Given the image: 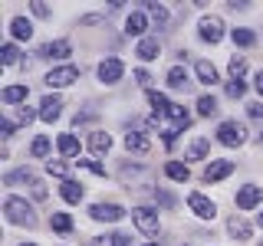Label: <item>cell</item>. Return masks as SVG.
<instances>
[{
  "label": "cell",
  "mask_w": 263,
  "mask_h": 246,
  "mask_svg": "<svg viewBox=\"0 0 263 246\" xmlns=\"http://www.w3.org/2000/svg\"><path fill=\"white\" fill-rule=\"evenodd\" d=\"M191 112L184 109V105H175V109H171V115H168V125H161V141H164V148H175L178 145V135L184 128H191Z\"/></svg>",
  "instance_id": "6da1fadb"
},
{
  "label": "cell",
  "mask_w": 263,
  "mask_h": 246,
  "mask_svg": "<svg viewBox=\"0 0 263 246\" xmlns=\"http://www.w3.org/2000/svg\"><path fill=\"white\" fill-rule=\"evenodd\" d=\"M4 217L10 220L13 227H36V213H33V207L27 203V197H16V194H10L4 200Z\"/></svg>",
  "instance_id": "7a4b0ae2"
},
{
  "label": "cell",
  "mask_w": 263,
  "mask_h": 246,
  "mask_svg": "<svg viewBox=\"0 0 263 246\" xmlns=\"http://www.w3.org/2000/svg\"><path fill=\"white\" fill-rule=\"evenodd\" d=\"M217 138L220 145H227V148H240L247 141V128L240 125V121H220V128H217Z\"/></svg>",
  "instance_id": "3957f363"
},
{
  "label": "cell",
  "mask_w": 263,
  "mask_h": 246,
  "mask_svg": "<svg viewBox=\"0 0 263 246\" xmlns=\"http://www.w3.org/2000/svg\"><path fill=\"white\" fill-rule=\"evenodd\" d=\"M76 79H79V66H72V63L56 66V69L46 72V86L49 89H66V86H72Z\"/></svg>",
  "instance_id": "277c9868"
},
{
  "label": "cell",
  "mask_w": 263,
  "mask_h": 246,
  "mask_svg": "<svg viewBox=\"0 0 263 246\" xmlns=\"http://www.w3.org/2000/svg\"><path fill=\"white\" fill-rule=\"evenodd\" d=\"M132 220H135V227L142 230L145 236H155V233H158V227H161L158 210H152V207H135V210H132Z\"/></svg>",
  "instance_id": "5b68a950"
},
{
  "label": "cell",
  "mask_w": 263,
  "mask_h": 246,
  "mask_svg": "<svg viewBox=\"0 0 263 246\" xmlns=\"http://www.w3.org/2000/svg\"><path fill=\"white\" fill-rule=\"evenodd\" d=\"M197 33H201L204 43H220V39H224V20H220V16H201Z\"/></svg>",
  "instance_id": "8992f818"
},
{
  "label": "cell",
  "mask_w": 263,
  "mask_h": 246,
  "mask_svg": "<svg viewBox=\"0 0 263 246\" xmlns=\"http://www.w3.org/2000/svg\"><path fill=\"white\" fill-rule=\"evenodd\" d=\"M234 200H237V207H240V210H253V207H260V203H263V191H260L257 184H243L240 191L234 194Z\"/></svg>",
  "instance_id": "52a82bcc"
},
{
  "label": "cell",
  "mask_w": 263,
  "mask_h": 246,
  "mask_svg": "<svg viewBox=\"0 0 263 246\" xmlns=\"http://www.w3.org/2000/svg\"><path fill=\"white\" fill-rule=\"evenodd\" d=\"M122 72H125V63L122 59H115V56H109V59H102L99 63V69H96V76H99V82H119L122 79Z\"/></svg>",
  "instance_id": "ba28073f"
},
{
  "label": "cell",
  "mask_w": 263,
  "mask_h": 246,
  "mask_svg": "<svg viewBox=\"0 0 263 246\" xmlns=\"http://www.w3.org/2000/svg\"><path fill=\"white\" fill-rule=\"evenodd\" d=\"M89 217L99 220V223H115V220L125 217V210L119 203H96V207H89Z\"/></svg>",
  "instance_id": "9c48e42d"
},
{
  "label": "cell",
  "mask_w": 263,
  "mask_h": 246,
  "mask_svg": "<svg viewBox=\"0 0 263 246\" xmlns=\"http://www.w3.org/2000/svg\"><path fill=\"white\" fill-rule=\"evenodd\" d=\"M187 203H191V210L201 220H214V217H217V203H214L211 197H204V194H187Z\"/></svg>",
  "instance_id": "30bf717a"
},
{
  "label": "cell",
  "mask_w": 263,
  "mask_h": 246,
  "mask_svg": "<svg viewBox=\"0 0 263 246\" xmlns=\"http://www.w3.org/2000/svg\"><path fill=\"white\" fill-rule=\"evenodd\" d=\"M40 56H46V59H60L66 66V59L72 56V43H69V39H53V43H46L43 49H40Z\"/></svg>",
  "instance_id": "8fae6325"
},
{
  "label": "cell",
  "mask_w": 263,
  "mask_h": 246,
  "mask_svg": "<svg viewBox=\"0 0 263 246\" xmlns=\"http://www.w3.org/2000/svg\"><path fill=\"white\" fill-rule=\"evenodd\" d=\"M125 148H128V151H135V154H148V151H152V138H148L145 131H132V128H128Z\"/></svg>",
  "instance_id": "7c38bea8"
},
{
  "label": "cell",
  "mask_w": 263,
  "mask_h": 246,
  "mask_svg": "<svg viewBox=\"0 0 263 246\" xmlns=\"http://www.w3.org/2000/svg\"><path fill=\"white\" fill-rule=\"evenodd\" d=\"M60 112H63V98L60 95H46L43 102H40V118L43 121H56Z\"/></svg>",
  "instance_id": "4fadbf2b"
},
{
  "label": "cell",
  "mask_w": 263,
  "mask_h": 246,
  "mask_svg": "<svg viewBox=\"0 0 263 246\" xmlns=\"http://www.w3.org/2000/svg\"><path fill=\"white\" fill-rule=\"evenodd\" d=\"M56 148H60V154L63 158H79V148H82V141L72 131H66V135H60L56 138Z\"/></svg>",
  "instance_id": "5bb4252c"
},
{
  "label": "cell",
  "mask_w": 263,
  "mask_h": 246,
  "mask_svg": "<svg viewBox=\"0 0 263 246\" xmlns=\"http://www.w3.org/2000/svg\"><path fill=\"white\" fill-rule=\"evenodd\" d=\"M230 171H234V161H211L208 168H204V180H224V177H230Z\"/></svg>",
  "instance_id": "9a60e30c"
},
{
  "label": "cell",
  "mask_w": 263,
  "mask_h": 246,
  "mask_svg": "<svg viewBox=\"0 0 263 246\" xmlns=\"http://www.w3.org/2000/svg\"><path fill=\"white\" fill-rule=\"evenodd\" d=\"M10 36L16 39V43H27V39L33 36V23L27 20V16H13L10 20Z\"/></svg>",
  "instance_id": "2e32d148"
},
{
  "label": "cell",
  "mask_w": 263,
  "mask_h": 246,
  "mask_svg": "<svg viewBox=\"0 0 263 246\" xmlns=\"http://www.w3.org/2000/svg\"><path fill=\"white\" fill-rule=\"evenodd\" d=\"M135 53H138V59H158V53H161L158 36H145V39H138Z\"/></svg>",
  "instance_id": "e0dca14e"
},
{
  "label": "cell",
  "mask_w": 263,
  "mask_h": 246,
  "mask_svg": "<svg viewBox=\"0 0 263 246\" xmlns=\"http://www.w3.org/2000/svg\"><path fill=\"white\" fill-rule=\"evenodd\" d=\"M60 197L66 203H79L82 197H86V191H82L79 180H63V184H60Z\"/></svg>",
  "instance_id": "ac0fdd59"
},
{
  "label": "cell",
  "mask_w": 263,
  "mask_h": 246,
  "mask_svg": "<svg viewBox=\"0 0 263 246\" xmlns=\"http://www.w3.org/2000/svg\"><path fill=\"white\" fill-rule=\"evenodd\" d=\"M86 145H89V151H92V154H105L112 148V138H109V131H92Z\"/></svg>",
  "instance_id": "d6986e66"
},
{
  "label": "cell",
  "mask_w": 263,
  "mask_h": 246,
  "mask_svg": "<svg viewBox=\"0 0 263 246\" xmlns=\"http://www.w3.org/2000/svg\"><path fill=\"white\" fill-rule=\"evenodd\" d=\"M125 30L132 33V36H142V33L148 30V16H145V13H138V10H132V16L125 20Z\"/></svg>",
  "instance_id": "ffe728a7"
},
{
  "label": "cell",
  "mask_w": 263,
  "mask_h": 246,
  "mask_svg": "<svg viewBox=\"0 0 263 246\" xmlns=\"http://www.w3.org/2000/svg\"><path fill=\"white\" fill-rule=\"evenodd\" d=\"M227 233L234 236V240H250V223L247 220H240V217H234L227 223Z\"/></svg>",
  "instance_id": "44dd1931"
},
{
  "label": "cell",
  "mask_w": 263,
  "mask_h": 246,
  "mask_svg": "<svg viewBox=\"0 0 263 246\" xmlns=\"http://www.w3.org/2000/svg\"><path fill=\"white\" fill-rule=\"evenodd\" d=\"M27 92H30L27 86H7L4 89V102L7 105H20V102H27Z\"/></svg>",
  "instance_id": "7402d4cb"
},
{
  "label": "cell",
  "mask_w": 263,
  "mask_h": 246,
  "mask_svg": "<svg viewBox=\"0 0 263 246\" xmlns=\"http://www.w3.org/2000/svg\"><path fill=\"white\" fill-rule=\"evenodd\" d=\"M33 180H36V177H33L27 168H20V171H7V174H4V184H7V187H13V184H33Z\"/></svg>",
  "instance_id": "603a6c76"
},
{
  "label": "cell",
  "mask_w": 263,
  "mask_h": 246,
  "mask_svg": "<svg viewBox=\"0 0 263 246\" xmlns=\"http://www.w3.org/2000/svg\"><path fill=\"white\" fill-rule=\"evenodd\" d=\"M208 151H211V141H208V138H197V141L187 148L184 158H187V161H201V158H208Z\"/></svg>",
  "instance_id": "cb8c5ba5"
},
{
  "label": "cell",
  "mask_w": 263,
  "mask_h": 246,
  "mask_svg": "<svg viewBox=\"0 0 263 246\" xmlns=\"http://www.w3.org/2000/svg\"><path fill=\"white\" fill-rule=\"evenodd\" d=\"M164 174H168L171 180H187L191 171L184 168V161H168V164H164Z\"/></svg>",
  "instance_id": "d4e9b609"
},
{
  "label": "cell",
  "mask_w": 263,
  "mask_h": 246,
  "mask_svg": "<svg viewBox=\"0 0 263 246\" xmlns=\"http://www.w3.org/2000/svg\"><path fill=\"white\" fill-rule=\"evenodd\" d=\"M92 246H132V236H128V233H112V236H99V240H92Z\"/></svg>",
  "instance_id": "484cf974"
},
{
  "label": "cell",
  "mask_w": 263,
  "mask_h": 246,
  "mask_svg": "<svg viewBox=\"0 0 263 246\" xmlns=\"http://www.w3.org/2000/svg\"><path fill=\"white\" fill-rule=\"evenodd\" d=\"M49 227H53L56 233H72V217L69 213H53V217H49Z\"/></svg>",
  "instance_id": "4316f807"
},
{
  "label": "cell",
  "mask_w": 263,
  "mask_h": 246,
  "mask_svg": "<svg viewBox=\"0 0 263 246\" xmlns=\"http://www.w3.org/2000/svg\"><path fill=\"white\" fill-rule=\"evenodd\" d=\"M230 39H234L237 46H253V43H257V33L247 30V27H237L234 33H230Z\"/></svg>",
  "instance_id": "83f0119b"
},
{
  "label": "cell",
  "mask_w": 263,
  "mask_h": 246,
  "mask_svg": "<svg viewBox=\"0 0 263 246\" xmlns=\"http://www.w3.org/2000/svg\"><path fill=\"white\" fill-rule=\"evenodd\" d=\"M69 171H72V168H69V164H66L63 158L46 164V174H53V177H60V180H72V177H69Z\"/></svg>",
  "instance_id": "f1b7e54d"
},
{
  "label": "cell",
  "mask_w": 263,
  "mask_h": 246,
  "mask_svg": "<svg viewBox=\"0 0 263 246\" xmlns=\"http://www.w3.org/2000/svg\"><path fill=\"white\" fill-rule=\"evenodd\" d=\"M197 79H201L204 82V86H214V82H217V69H214V66L211 63H197Z\"/></svg>",
  "instance_id": "f546056e"
},
{
  "label": "cell",
  "mask_w": 263,
  "mask_h": 246,
  "mask_svg": "<svg viewBox=\"0 0 263 246\" xmlns=\"http://www.w3.org/2000/svg\"><path fill=\"white\" fill-rule=\"evenodd\" d=\"M168 86H171V89H184V86H187V72H184V66H175V69L168 72Z\"/></svg>",
  "instance_id": "4dcf8cb0"
},
{
  "label": "cell",
  "mask_w": 263,
  "mask_h": 246,
  "mask_svg": "<svg viewBox=\"0 0 263 246\" xmlns=\"http://www.w3.org/2000/svg\"><path fill=\"white\" fill-rule=\"evenodd\" d=\"M214 112H217V98H214V95H201V98H197V115H208V118H211Z\"/></svg>",
  "instance_id": "1f68e13d"
},
{
  "label": "cell",
  "mask_w": 263,
  "mask_h": 246,
  "mask_svg": "<svg viewBox=\"0 0 263 246\" xmlns=\"http://www.w3.org/2000/svg\"><path fill=\"white\" fill-rule=\"evenodd\" d=\"M30 151H33V158H46V154H49V138L46 135H36V138H33V145H30Z\"/></svg>",
  "instance_id": "d6a6232c"
},
{
  "label": "cell",
  "mask_w": 263,
  "mask_h": 246,
  "mask_svg": "<svg viewBox=\"0 0 263 246\" xmlns=\"http://www.w3.org/2000/svg\"><path fill=\"white\" fill-rule=\"evenodd\" d=\"M145 10H152V20L158 23V27H164V23H168V7H161V4H145Z\"/></svg>",
  "instance_id": "836d02e7"
},
{
  "label": "cell",
  "mask_w": 263,
  "mask_h": 246,
  "mask_svg": "<svg viewBox=\"0 0 263 246\" xmlns=\"http://www.w3.org/2000/svg\"><path fill=\"white\" fill-rule=\"evenodd\" d=\"M0 56H4V63H7V66L20 63V49H16L13 43H4V49H0Z\"/></svg>",
  "instance_id": "e575fe53"
},
{
  "label": "cell",
  "mask_w": 263,
  "mask_h": 246,
  "mask_svg": "<svg viewBox=\"0 0 263 246\" xmlns=\"http://www.w3.org/2000/svg\"><path fill=\"white\" fill-rule=\"evenodd\" d=\"M227 95H230V98H243V95H247L243 79H230V82H227Z\"/></svg>",
  "instance_id": "d590c367"
},
{
  "label": "cell",
  "mask_w": 263,
  "mask_h": 246,
  "mask_svg": "<svg viewBox=\"0 0 263 246\" xmlns=\"http://www.w3.org/2000/svg\"><path fill=\"white\" fill-rule=\"evenodd\" d=\"M227 69H230V76H234V79H240L243 72H247V59H243V56H234Z\"/></svg>",
  "instance_id": "8d00e7d4"
},
{
  "label": "cell",
  "mask_w": 263,
  "mask_h": 246,
  "mask_svg": "<svg viewBox=\"0 0 263 246\" xmlns=\"http://www.w3.org/2000/svg\"><path fill=\"white\" fill-rule=\"evenodd\" d=\"M46 184H43V180H33V184H30V197H33V200H46Z\"/></svg>",
  "instance_id": "74e56055"
},
{
  "label": "cell",
  "mask_w": 263,
  "mask_h": 246,
  "mask_svg": "<svg viewBox=\"0 0 263 246\" xmlns=\"http://www.w3.org/2000/svg\"><path fill=\"white\" fill-rule=\"evenodd\" d=\"M30 10L36 13L40 20H46V16H49V10H53V7H49V4H43V0H33V4H30Z\"/></svg>",
  "instance_id": "f35d334b"
},
{
  "label": "cell",
  "mask_w": 263,
  "mask_h": 246,
  "mask_svg": "<svg viewBox=\"0 0 263 246\" xmlns=\"http://www.w3.org/2000/svg\"><path fill=\"white\" fill-rule=\"evenodd\" d=\"M33 118H36V112H33V109H27V105H23V109L16 112V121H20V125H30Z\"/></svg>",
  "instance_id": "ab89813d"
},
{
  "label": "cell",
  "mask_w": 263,
  "mask_h": 246,
  "mask_svg": "<svg viewBox=\"0 0 263 246\" xmlns=\"http://www.w3.org/2000/svg\"><path fill=\"white\" fill-rule=\"evenodd\" d=\"M152 197H155V200H161L164 207H175V200H171L168 191H158V187H152Z\"/></svg>",
  "instance_id": "60d3db41"
},
{
  "label": "cell",
  "mask_w": 263,
  "mask_h": 246,
  "mask_svg": "<svg viewBox=\"0 0 263 246\" xmlns=\"http://www.w3.org/2000/svg\"><path fill=\"white\" fill-rule=\"evenodd\" d=\"M79 168H89V171H92V174H99V177L105 174V168H102L99 161H79Z\"/></svg>",
  "instance_id": "b9f144b4"
},
{
  "label": "cell",
  "mask_w": 263,
  "mask_h": 246,
  "mask_svg": "<svg viewBox=\"0 0 263 246\" xmlns=\"http://www.w3.org/2000/svg\"><path fill=\"white\" fill-rule=\"evenodd\" d=\"M247 115L250 118H263V102H250L247 105Z\"/></svg>",
  "instance_id": "7bdbcfd3"
},
{
  "label": "cell",
  "mask_w": 263,
  "mask_h": 246,
  "mask_svg": "<svg viewBox=\"0 0 263 246\" xmlns=\"http://www.w3.org/2000/svg\"><path fill=\"white\" fill-rule=\"evenodd\" d=\"M13 131H16L13 118H7V115H4V138H7V141H10V138H13Z\"/></svg>",
  "instance_id": "ee69618b"
},
{
  "label": "cell",
  "mask_w": 263,
  "mask_h": 246,
  "mask_svg": "<svg viewBox=\"0 0 263 246\" xmlns=\"http://www.w3.org/2000/svg\"><path fill=\"white\" fill-rule=\"evenodd\" d=\"M135 79H138V82H142V86H152V76H148V72H145V69H138V72H135Z\"/></svg>",
  "instance_id": "f6af8a7d"
},
{
  "label": "cell",
  "mask_w": 263,
  "mask_h": 246,
  "mask_svg": "<svg viewBox=\"0 0 263 246\" xmlns=\"http://www.w3.org/2000/svg\"><path fill=\"white\" fill-rule=\"evenodd\" d=\"M253 86H257V92H260V95H263V69H260V72H257V82H253Z\"/></svg>",
  "instance_id": "bcb514c9"
},
{
  "label": "cell",
  "mask_w": 263,
  "mask_h": 246,
  "mask_svg": "<svg viewBox=\"0 0 263 246\" xmlns=\"http://www.w3.org/2000/svg\"><path fill=\"white\" fill-rule=\"evenodd\" d=\"M257 223H260V227H263V210H260V217H257Z\"/></svg>",
  "instance_id": "7dc6e473"
},
{
  "label": "cell",
  "mask_w": 263,
  "mask_h": 246,
  "mask_svg": "<svg viewBox=\"0 0 263 246\" xmlns=\"http://www.w3.org/2000/svg\"><path fill=\"white\" fill-rule=\"evenodd\" d=\"M20 246H36V243H20Z\"/></svg>",
  "instance_id": "c3c4849f"
},
{
  "label": "cell",
  "mask_w": 263,
  "mask_h": 246,
  "mask_svg": "<svg viewBox=\"0 0 263 246\" xmlns=\"http://www.w3.org/2000/svg\"><path fill=\"white\" fill-rule=\"evenodd\" d=\"M145 246H158V243H145Z\"/></svg>",
  "instance_id": "681fc988"
},
{
  "label": "cell",
  "mask_w": 263,
  "mask_h": 246,
  "mask_svg": "<svg viewBox=\"0 0 263 246\" xmlns=\"http://www.w3.org/2000/svg\"><path fill=\"white\" fill-rule=\"evenodd\" d=\"M260 145H263V135H260Z\"/></svg>",
  "instance_id": "f907efd6"
}]
</instances>
